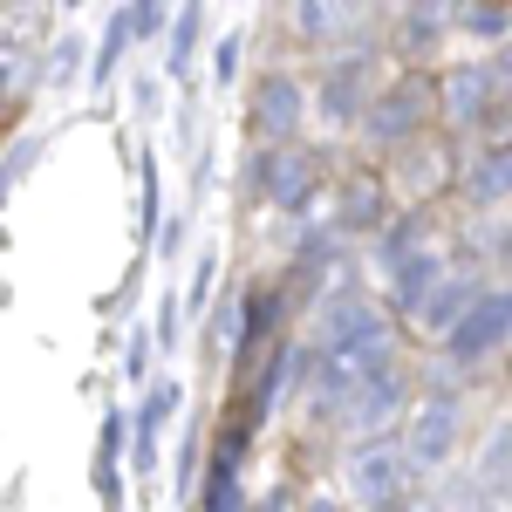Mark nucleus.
<instances>
[{
  "label": "nucleus",
  "mask_w": 512,
  "mask_h": 512,
  "mask_svg": "<svg viewBox=\"0 0 512 512\" xmlns=\"http://www.w3.org/2000/svg\"><path fill=\"white\" fill-rule=\"evenodd\" d=\"M308 512H335V499H315V506H308Z\"/></svg>",
  "instance_id": "34"
},
{
  "label": "nucleus",
  "mask_w": 512,
  "mask_h": 512,
  "mask_svg": "<svg viewBox=\"0 0 512 512\" xmlns=\"http://www.w3.org/2000/svg\"><path fill=\"white\" fill-rule=\"evenodd\" d=\"M478 294H485V287H478L472 274H444V280L431 287V301L417 308V328H424V335H437V342H451V328L472 315Z\"/></svg>",
  "instance_id": "11"
},
{
  "label": "nucleus",
  "mask_w": 512,
  "mask_h": 512,
  "mask_svg": "<svg viewBox=\"0 0 512 512\" xmlns=\"http://www.w3.org/2000/svg\"><path fill=\"white\" fill-rule=\"evenodd\" d=\"M198 35H205V7H178V21H171V48H164V76H192Z\"/></svg>",
  "instance_id": "20"
},
{
  "label": "nucleus",
  "mask_w": 512,
  "mask_h": 512,
  "mask_svg": "<svg viewBox=\"0 0 512 512\" xmlns=\"http://www.w3.org/2000/svg\"><path fill=\"white\" fill-rule=\"evenodd\" d=\"M137 171H144V178H137V233L151 239L164 226V171H158V151H144Z\"/></svg>",
  "instance_id": "21"
},
{
  "label": "nucleus",
  "mask_w": 512,
  "mask_h": 512,
  "mask_svg": "<svg viewBox=\"0 0 512 512\" xmlns=\"http://www.w3.org/2000/svg\"><path fill=\"white\" fill-rule=\"evenodd\" d=\"M123 458H130V417L110 410L103 417V444L89 458V485H96V506L103 512H117V499H123Z\"/></svg>",
  "instance_id": "10"
},
{
  "label": "nucleus",
  "mask_w": 512,
  "mask_h": 512,
  "mask_svg": "<svg viewBox=\"0 0 512 512\" xmlns=\"http://www.w3.org/2000/svg\"><path fill=\"white\" fill-rule=\"evenodd\" d=\"M444 28H451V14H437V7H403V14H396V48H403V55H431L437 41H444Z\"/></svg>",
  "instance_id": "19"
},
{
  "label": "nucleus",
  "mask_w": 512,
  "mask_h": 512,
  "mask_svg": "<svg viewBox=\"0 0 512 512\" xmlns=\"http://www.w3.org/2000/svg\"><path fill=\"white\" fill-rule=\"evenodd\" d=\"M458 431H465V403H458L451 390H431L424 403H410V424H403V458H410L417 472H437V465H451Z\"/></svg>",
  "instance_id": "3"
},
{
  "label": "nucleus",
  "mask_w": 512,
  "mask_h": 512,
  "mask_svg": "<svg viewBox=\"0 0 512 512\" xmlns=\"http://www.w3.org/2000/svg\"><path fill=\"white\" fill-rule=\"evenodd\" d=\"M444 178H451V158H444V144H403V171H396V185H403L410 198H431Z\"/></svg>",
  "instance_id": "16"
},
{
  "label": "nucleus",
  "mask_w": 512,
  "mask_h": 512,
  "mask_svg": "<svg viewBox=\"0 0 512 512\" xmlns=\"http://www.w3.org/2000/svg\"><path fill=\"white\" fill-rule=\"evenodd\" d=\"M198 512H246V485H239V444H226L205 472V492H198Z\"/></svg>",
  "instance_id": "15"
},
{
  "label": "nucleus",
  "mask_w": 512,
  "mask_h": 512,
  "mask_svg": "<svg viewBox=\"0 0 512 512\" xmlns=\"http://www.w3.org/2000/svg\"><path fill=\"white\" fill-rule=\"evenodd\" d=\"M492 103H499V69H492L485 55H478V62H451L444 82H437V117L458 123V130H472Z\"/></svg>",
  "instance_id": "7"
},
{
  "label": "nucleus",
  "mask_w": 512,
  "mask_h": 512,
  "mask_svg": "<svg viewBox=\"0 0 512 512\" xmlns=\"http://www.w3.org/2000/svg\"><path fill=\"white\" fill-rule=\"evenodd\" d=\"M376 212H383V192H376L369 178H349L342 198H335V219H328V226H335V233H369Z\"/></svg>",
  "instance_id": "17"
},
{
  "label": "nucleus",
  "mask_w": 512,
  "mask_h": 512,
  "mask_svg": "<svg viewBox=\"0 0 512 512\" xmlns=\"http://www.w3.org/2000/svg\"><path fill=\"white\" fill-rule=\"evenodd\" d=\"M294 28L308 41H342V35L362 28V14H349V7H315V0H308V7H294Z\"/></svg>",
  "instance_id": "22"
},
{
  "label": "nucleus",
  "mask_w": 512,
  "mask_h": 512,
  "mask_svg": "<svg viewBox=\"0 0 512 512\" xmlns=\"http://www.w3.org/2000/svg\"><path fill=\"white\" fill-rule=\"evenodd\" d=\"M178 403H185V383H178V376H158L151 396L130 410V465H137L144 478H151V465H158V431H164V417H171Z\"/></svg>",
  "instance_id": "8"
},
{
  "label": "nucleus",
  "mask_w": 512,
  "mask_h": 512,
  "mask_svg": "<svg viewBox=\"0 0 512 512\" xmlns=\"http://www.w3.org/2000/svg\"><path fill=\"white\" fill-rule=\"evenodd\" d=\"M410 478H417V465L403 458V444H355L349 465H342L349 499H362L369 512H396L410 499Z\"/></svg>",
  "instance_id": "1"
},
{
  "label": "nucleus",
  "mask_w": 512,
  "mask_h": 512,
  "mask_svg": "<svg viewBox=\"0 0 512 512\" xmlns=\"http://www.w3.org/2000/svg\"><path fill=\"white\" fill-rule=\"evenodd\" d=\"M465 198L472 205H506L512 198V144H492L465 164Z\"/></svg>",
  "instance_id": "14"
},
{
  "label": "nucleus",
  "mask_w": 512,
  "mask_h": 512,
  "mask_svg": "<svg viewBox=\"0 0 512 512\" xmlns=\"http://www.w3.org/2000/svg\"><path fill=\"white\" fill-rule=\"evenodd\" d=\"M444 274H451V267H444V253H437V246H424V253H410L403 267H390V301L403 308V315H417Z\"/></svg>",
  "instance_id": "13"
},
{
  "label": "nucleus",
  "mask_w": 512,
  "mask_h": 512,
  "mask_svg": "<svg viewBox=\"0 0 512 512\" xmlns=\"http://www.w3.org/2000/svg\"><path fill=\"white\" fill-rule=\"evenodd\" d=\"M158 349H178V294L158 301Z\"/></svg>",
  "instance_id": "30"
},
{
  "label": "nucleus",
  "mask_w": 512,
  "mask_h": 512,
  "mask_svg": "<svg viewBox=\"0 0 512 512\" xmlns=\"http://www.w3.org/2000/svg\"><path fill=\"white\" fill-rule=\"evenodd\" d=\"M451 28L472 41H512V7H451Z\"/></svg>",
  "instance_id": "24"
},
{
  "label": "nucleus",
  "mask_w": 512,
  "mask_h": 512,
  "mask_svg": "<svg viewBox=\"0 0 512 512\" xmlns=\"http://www.w3.org/2000/svg\"><path fill=\"white\" fill-rule=\"evenodd\" d=\"M123 14H130V41H137V48H151L158 35H171V21H178L171 7H151V0H130Z\"/></svg>",
  "instance_id": "26"
},
{
  "label": "nucleus",
  "mask_w": 512,
  "mask_h": 512,
  "mask_svg": "<svg viewBox=\"0 0 512 512\" xmlns=\"http://www.w3.org/2000/svg\"><path fill=\"white\" fill-rule=\"evenodd\" d=\"M369 103H376V55L342 48V55L321 69V82H315V117L335 123V130H342V123H355V130H362Z\"/></svg>",
  "instance_id": "2"
},
{
  "label": "nucleus",
  "mask_w": 512,
  "mask_h": 512,
  "mask_svg": "<svg viewBox=\"0 0 512 512\" xmlns=\"http://www.w3.org/2000/svg\"><path fill=\"white\" fill-rule=\"evenodd\" d=\"M151 349H158V335L144 328V335H130V383H144V369H151Z\"/></svg>",
  "instance_id": "31"
},
{
  "label": "nucleus",
  "mask_w": 512,
  "mask_h": 512,
  "mask_svg": "<svg viewBox=\"0 0 512 512\" xmlns=\"http://www.w3.org/2000/svg\"><path fill=\"white\" fill-rule=\"evenodd\" d=\"M424 246H431L424 219H396L390 233L376 239V260H383V274H390V267H403V260H410V253H424Z\"/></svg>",
  "instance_id": "25"
},
{
  "label": "nucleus",
  "mask_w": 512,
  "mask_h": 512,
  "mask_svg": "<svg viewBox=\"0 0 512 512\" xmlns=\"http://www.w3.org/2000/svg\"><path fill=\"white\" fill-rule=\"evenodd\" d=\"M239 55H246V35L239 28H226L219 35V48H212V82L226 89V82H239Z\"/></svg>",
  "instance_id": "28"
},
{
  "label": "nucleus",
  "mask_w": 512,
  "mask_h": 512,
  "mask_svg": "<svg viewBox=\"0 0 512 512\" xmlns=\"http://www.w3.org/2000/svg\"><path fill=\"white\" fill-rule=\"evenodd\" d=\"M130 48H137V41H130V14H110V28H103V48H96V62H89V82H96V89H103V82L117 76V62L123 55H130Z\"/></svg>",
  "instance_id": "23"
},
{
  "label": "nucleus",
  "mask_w": 512,
  "mask_h": 512,
  "mask_svg": "<svg viewBox=\"0 0 512 512\" xmlns=\"http://www.w3.org/2000/svg\"><path fill=\"white\" fill-rule=\"evenodd\" d=\"M431 110H437V96L424 82L396 76L390 89H376V103H369V117H362V137H369L376 151H403V144H417V130H424Z\"/></svg>",
  "instance_id": "4"
},
{
  "label": "nucleus",
  "mask_w": 512,
  "mask_h": 512,
  "mask_svg": "<svg viewBox=\"0 0 512 512\" xmlns=\"http://www.w3.org/2000/svg\"><path fill=\"white\" fill-rule=\"evenodd\" d=\"M212 287H219V246H205V253L192 260V280H185V308H192V315H205Z\"/></svg>",
  "instance_id": "27"
},
{
  "label": "nucleus",
  "mask_w": 512,
  "mask_h": 512,
  "mask_svg": "<svg viewBox=\"0 0 512 512\" xmlns=\"http://www.w3.org/2000/svg\"><path fill=\"white\" fill-rule=\"evenodd\" d=\"M246 117H253V144H260V151H267V144L287 151V137L308 123V89H301V76L267 69V76L253 82V96H246Z\"/></svg>",
  "instance_id": "5"
},
{
  "label": "nucleus",
  "mask_w": 512,
  "mask_h": 512,
  "mask_svg": "<svg viewBox=\"0 0 512 512\" xmlns=\"http://www.w3.org/2000/svg\"><path fill=\"white\" fill-rule=\"evenodd\" d=\"M21 82H28V69H21V55H14V48H0V103H7V96H14Z\"/></svg>",
  "instance_id": "32"
},
{
  "label": "nucleus",
  "mask_w": 512,
  "mask_h": 512,
  "mask_svg": "<svg viewBox=\"0 0 512 512\" xmlns=\"http://www.w3.org/2000/svg\"><path fill=\"white\" fill-rule=\"evenodd\" d=\"M512 342V287H485L472 301V315L451 328V362H485V355H499Z\"/></svg>",
  "instance_id": "6"
},
{
  "label": "nucleus",
  "mask_w": 512,
  "mask_h": 512,
  "mask_svg": "<svg viewBox=\"0 0 512 512\" xmlns=\"http://www.w3.org/2000/svg\"><path fill=\"white\" fill-rule=\"evenodd\" d=\"M396 410H403V376L383 369V376H369V383L342 403V417H335V424H349V431L362 437V431H376V424H390Z\"/></svg>",
  "instance_id": "12"
},
{
  "label": "nucleus",
  "mask_w": 512,
  "mask_h": 512,
  "mask_svg": "<svg viewBox=\"0 0 512 512\" xmlns=\"http://www.w3.org/2000/svg\"><path fill=\"white\" fill-rule=\"evenodd\" d=\"M130 96H137V103H144V110H151V117H158L164 89H158V82H151V69H137V76H130Z\"/></svg>",
  "instance_id": "33"
},
{
  "label": "nucleus",
  "mask_w": 512,
  "mask_h": 512,
  "mask_svg": "<svg viewBox=\"0 0 512 512\" xmlns=\"http://www.w3.org/2000/svg\"><path fill=\"white\" fill-rule=\"evenodd\" d=\"M198 444H205V417L185 424V451H178V492H192V472H198Z\"/></svg>",
  "instance_id": "29"
},
{
  "label": "nucleus",
  "mask_w": 512,
  "mask_h": 512,
  "mask_svg": "<svg viewBox=\"0 0 512 512\" xmlns=\"http://www.w3.org/2000/svg\"><path fill=\"white\" fill-rule=\"evenodd\" d=\"M82 55H89V48H82L76 28H69V35H55V41H48V55L35 62V82H41V89H69V82L82 76Z\"/></svg>",
  "instance_id": "18"
},
{
  "label": "nucleus",
  "mask_w": 512,
  "mask_h": 512,
  "mask_svg": "<svg viewBox=\"0 0 512 512\" xmlns=\"http://www.w3.org/2000/svg\"><path fill=\"white\" fill-rule=\"evenodd\" d=\"M321 192V158L315 151H274V178H267V205L274 212H308Z\"/></svg>",
  "instance_id": "9"
}]
</instances>
